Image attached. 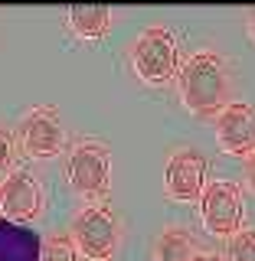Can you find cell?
Returning <instances> with one entry per match:
<instances>
[{"label":"cell","mask_w":255,"mask_h":261,"mask_svg":"<svg viewBox=\"0 0 255 261\" xmlns=\"http://www.w3.org/2000/svg\"><path fill=\"white\" fill-rule=\"evenodd\" d=\"M180 95L193 118H219L233 95V75L213 49H200L180 72Z\"/></svg>","instance_id":"6da1fadb"},{"label":"cell","mask_w":255,"mask_h":261,"mask_svg":"<svg viewBox=\"0 0 255 261\" xmlns=\"http://www.w3.org/2000/svg\"><path fill=\"white\" fill-rule=\"evenodd\" d=\"M69 186L85 199H102L111 186V150L98 141H82L69 150L65 160Z\"/></svg>","instance_id":"7a4b0ae2"},{"label":"cell","mask_w":255,"mask_h":261,"mask_svg":"<svg viewBox=\"0 0 255 261\" xmlns=\"http://www.w3.org/2000/svg\"><path fill=\"white\" fill-rule=\"evenodd\" d=\"M177 56V39L170 36L167 27H147L131 46V65H134L137 79L147 85H164L174 79Z\"/></svg>","instance_id":"3957f363"},{"label":"cell","mask_w":255,"mask_h":261,"mask_svg":"<svg viewBox=\"0 0 255 261\" xmlns=\"http://www.w3.org/2000/svg\"><path fill=\"white\" fill-rule=\"evenodd\" d=\"M72 242L88 261H111L118 248V219L105 202H92L72 222Z\"/></svg>","instance_id":"277c9868"},{"label":"cell","mask_w":255,"mask_h":261,"mask_svg":"<svg viewBox=\"0 0 255 261\" xmlns=\"http://www.w3.org/2000/svg\"><path fill=\"white\" fill-rule=\"evenodd\" d=\"M200 216H203L206 232L219 235V239H233L236 232H242L245 206H242L239 186L229 183V179L210 183L206 193H203V199H200Z\"/></svg>","instance_id":"5b68a950"},{"label":"cell","mask_w":255,"mask_h":261,"mask_svg":"<svg viewBox=\"0 0 255 261\" xmlns=\"http://www.w3.org/2000/svg\"><path fill=\"white\" fill-rule=\"evenodd\" d=\"M20 141L23 150L36 160H53L62 153L65 147V130H62V118L53 105H39L33 108L27 118L20 121Z\"/></svg>","instance_id":"8992f818"},{"label":"cell","mask_w":255,"mask_h":261,"mask_svg":"<svg viewBox=\"0 0 255 261\" xmlns=\"http://www.w3.org/2000/svg\"><path fill=\"white\" fill-rule=\"evenodd\" d=\"M206 157L200 150H177L174 157L167 160V170H164V186H167V196L177 202H193L203 199L206 193Z\"/></svg>","instance_id":"52a82bcc"},{"label":"cell","mask_w":255,"mask_h":261,"mask_svg":"<svg viewBox=\"0 0 255 261\" xmlns=\"http://www.w3.org/2000/svg\"><path fill=\"white\" fill-rule=\"evenodd\" d=\"M39 209H43V190H39L36 176L30 170L7 173V179L0 183V216L23 225L30 219H36Z\"/></svg>","instance_id":"ba28073f"},{"label":"cell","mask_w":255,"mask_h":261,"mask_svg":"<svg viewBox=\"0 0 255 261\" xmlns=\"http://www.w3.org/2000/svg\"><path fill=\"white\" fill-rule=\"evenodd\" d=\"M216 144L223 153L252 157L255 153V108L245 101H229L216 118Z\"/></svg>","instance_id":"9c48e42d"},{"label":"cell","mask_w":255,"mask_h":261,"mask_svg":"<svg viewBox=\"0 0 255 261\" xmlns=\"http://www.w3.org/2000/svg\"><path fill=\"white\" fill-rule=\"evenodd\" d=\"M0 261H43V239L0 216Z\"/></svg>","instance_id":"30bf717a"},{"label":"cell","mask_w":255,"mask_h":261,"mask_svg":"<svg viewBox=\"0 0 255 261\" xmlns=\"http://www.w3.org/2000/svg\"><path fill=\"white\" fill-rule=\"evenodd\" d=\"M193 235L183 225H170L160 232L157 245H154V261H193Z\"/></svg>","instance_id":"8fae6325"},{"label":"cell","mask_w":255,"mask_h":261,"mask_svg":"<svg viewBox=\"0 0 255 261\" xmlns=\"http://www.w3.org/2000/svg\"><path fill=\"white\" fill-rule=\"evenodd\" d=\"M69 27L82 39H98L111 27V10L108 7H72L69 10Z\"/></svg>","instance_id":"7c38bea8"},{"label":"cell","mask_w":255,"mask_h":261,"mask_svg":"<svg viewBox=\"0 0 255 261\" xmlns=\"http://www.w3.org/2000/svg\"><path fill=\"white\" fill-rule=\"evenodd\" d=\"M43 261H79V248L69 235H53L43 245Z\"/></svg>","instance_id":"4fadbf2b"},{"label":"cell","mask_w":255,"mask_h":261,"mask_svg":"<svg viewBox=\"0 0 255 261\" xmlns=\"http://www.w3.org/2000/svg\"><path fill=\"white\" fill-rule=\"evenodd\" d=\"M229 261H255V228H242L229 239Z\"/></svg>","instance_id":"5bb4252c"},{"label":"cell","mask_w":255,"mask_h":261,"mask_svg":"<svg viewBox=\"0 0 255 261\" xmlns=\"http://www.w3.org/2000/svg\"><path fill=\"white\" fill-rule=\"evenodd\" d=\"M13 157H16V144L10 130L0 127V173H13Z\"/></svg>","instance_id":"9a60e30c"},{"label":"cell","mask_w":255,"mask_h":261,"mask_svg":"<svg viewBox=\"0 0 255 261\" xmlns=\"http://www.w3.org/2000/svg\"><path fill=\"white\" fill-rule=\"evenodd\" d=\"M245 183H249V190L255 193V153L245 157Z\"/></svg>","instance_id":"2e32d148"},{"label":"cell","mask_w":255,"mask_h":261,"mask_svg":"<svg viewBox=\"0 0 255 261\" xmlns=\"http://www.w3.org/2000/svg\"><path fill=\"white\" fill-rule=\"evenodd\" d=\"M193 261H223L219 255H213V251H203V255H196Z\"/></svg>","instance_id":"e0dca14e"},{"label":"cell","mask_w":255,"mask_h":261,"mask_svg":"<svg viewBox=\"0 0 255 261\" xmlns=\"http://www.w3.org/2000/svg\"><path fill=\"white\" fill-rule=\"evenodd\" d=\"M245 23H249V33H252V39H255V10L245 13Z\"/></svg>","instance_id":"ac0fdd59"}]
</instances>
